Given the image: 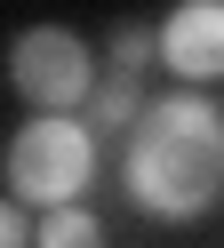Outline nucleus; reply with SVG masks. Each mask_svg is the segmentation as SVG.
Instances as JSON below:
<instances>
[{
	"mask_svg": "<svg viewBox=\"0 0 224 248\" xmlns=\"http://www.w3.org/2000/svg\"><path fill=\"white\" fill-rule=\"evenodd\" d=\"M120 184L160 224H200L224 200V104L208 88H168L120 144Z\"/></svg>",
	"mask_w": 224,
	"mask_h": 248,
	"instance_id": "1",
	"label": "nucleus"
},
{
	"mask_svg": "<svg viewBox=\"0 0 224 248\" xmlns=\"http://www.w3.org/2000/svg\"><path fill=\"white\" fill-rule=\"evenodd\" d=\"M96 160H104V136L88 128L80 112H32L24 128L8 136V200L16 208H72L80 192L96 184Z\"/></svg>",
	"mask_w": 224,
	"mask_h": 248,
	"instance_id": "2",
	"label": "nucleus"
},
{
	"mask_svg": "<svg viewBox=\"0 0 224 248\" xmlns=\"http://www.w3.org/2000/svg\"><path fill=\"white\" fill-rule=\"evenodd\" d=\"M8 80L32 112H80L96 88V48L72 24H24L8 40Z\"/></svg>",
	"mask_w": 224,
	"mask_h": 248,
	"instance_id": "3",
	"label": "nucleus"
},
{
	"mask_svg": "<svg viewBox=\"0 0 224 248\" xmlns=\"http://www.w3.org/2000/svg\"><path fill=\"white\" fill-rule=\"evenodd\" d=\"M152 32H160L168 80H184V88H216L224 80V0H176Z\"/></svg>",
	"mask_w": 224,
	"mask_h": 248,
	"instance_id": "4",
	"label": "nucleus"
},
{
	"mask_svg": "<svg viewBox=\"0 0 224 248\" xmlns=\"http://www.w3.org/2000/svg\"><path fill=\"white\" fill-rule=\"evenodd\" d=\"M144 80H128V72H96V88H88V104H80V120H88L96 136H128L144 120Z\"/></svg>",
	"mask_w": 224,
	"mask_h": 248,
	"instance_id": "5",
	"label": "nucleus"
},
{
	"mask_svg": "<svg viewBox=\"0 0 224 248\" xmlns=\"http://www.w3.org/2000/svg\"><path fill=\"white\" fill-rule=\"evenodd\" d=\"M32 248H104V224H96L88 200H72V208H48L32 224Z\"/></svg>",
	"mask_w": 224,
	"mask_h": 248,
	"instance_id": "6",
	"label": "nucleus"
},
{
	"mask_svg": "<svg viewBox=\"0 0 224 248\" xmlns=\"http://www.w3.org/2000/svg\"><path fill=\"white\" fill-rule=\"evenodd\" d=\"M160 64V32L152 24H112V48H104V72H128V80H144V72Z\"/></svg>",
	"mask_w": 224,
	"mask_h": 248,
	"instance_id": "7",
	"label": "nucleus"
},
{
	"mask_svg": "<svg viewBox=\"0 0 224 248\" xmlns=\"http://www.w3.org/2000/svg\"><path fill=\"white\" fill-rule=\"evenodd\" d=\"M0 248H32V208H16L0 192Z\"/></svg>",
	"mask_w": 224,
	"mask_h": 248,
	"instance_id": "8",
	"label": "nucleus"
}]
</instances>
